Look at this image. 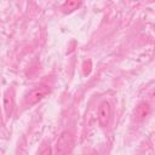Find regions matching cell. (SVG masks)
<instances>
[{
	"label": "cell",
	"mask_w": 155,
	"mask_h": 155,
	"mask_svg": "<svg viewBox=\"0 0 155 155\" xmlns=\"http://www.w3.org/2000/svg\"><path fill=\"white\" fill-rule=\"evenodd\" d=\"M15 108V99H13V91L12 90H6V92L4 93V109H5V114L10 117L12 115Z\"/></svg>",
	"instance_id": "5b68a950"
},
{
	"label": "cell",
	"mask_w": 155,
	"mask_h": 155,
	"mask_svg": "<svg viewBox=\"0 0 155 155\" xmlns=\"http://www.w3.org/2000/svg\"><path fill=\"white\" fill-rule=\"evenodd\" d=\"M48 92H50V88H48L46 85L36 86L35 88L30 90V91L25 94V97H24V103H25V105L31 107V105L39 103L41 99H44V98L47 96Z\"/></svg>",
	"instance_id": "6da1fadb"
},
{
	"label": "cell",
	"mask_w": 155,
	"mask_h": 155,
	"mask_svg": "<svg viewBox=\"0 0 155 155\" xmlns=\"http://www.w3.org/2000/svg\"><path fill=\"white\" fill-rule=\"evenodd\" d=\"M90 71H91V61H86L84 63V74L87 75L90 74Z\"/></svg>",
	"instance_id": "52a82bcc"
},
{
	"label": "cell",
	"mask_w": 155,
	"mask_h": 155,
	"mask_svg": "<svg viewBox=\"0 0 155 155\" xmlns=\"http://www.w3.org/2000/svg\"><path fill=\"white\" fill-rule=\"evenodd\" d=\"M74 144V138L73 134L69 131H64L61 133V136L57 139L56 143V153L57 155H67Z\"/></svg>",
	"instance_id": "7a4b0ae2"
},
{
	"label": "cell",
	"mask_w": 155,
	"mask_h": 155,
	"mask_svg": "<svg viewBox=\"0 0 155 155\" xmlns=\"http://www.w3.org/2000/svg\"><path fill=\"white\" fill-rule=\"evenodd\" d=\"M39 155H52V150L50 147H45V148H42V150L40 151Z\"/></svg>",
	"instance_id": "ba28073f"
},
{
	"label": "cell",
	"mask_w": 155,
	"mask_h": 155,
	"mask_svg": "<svg viewBox=\"0 0 155 155\" xmlns=\"http://www.w3.org/2000/svg\"><path fill=\"white\" fill-rule=\"evenodd\" d=\"M111 119V105L108 101H103L98 107V122L101 126H108Z\"/></svg>",
	"instance_id": "3957f363"
},
{
	"label": "cell",
	"mask_w": 155,
	"mask_h": 155,
	"mask_svg": "<svg viewBox=\"0 0 155 155\" xmlns=\"http://www.w3.org/2000/svg\"><path fill=\"white\" fill-rule=\"evenodd\" d=\"M80 5H81V2H80V1L69 0V1H65V2L62 5V10H63L64 12H71V11L76 10Z\"/></svg>",
	"instance_id": "8992f818"
},
{
	"label": "cell",
	"mask_w": 155,
	"mask_h": 155,
	"mask_svg": "<svg viewBox=\"0 0 155 155\" xmlns=\"http://www.w3.org/2000/svg\"><path fill=\"white\" fill-rule=\"evenodd\" d=\"M149 113H150V104L147 102H142L136 107L133 111V119L136 121H143L149 115Z\"/></svg>",
	"instance_id": "277c9868"
}]
</instances>
